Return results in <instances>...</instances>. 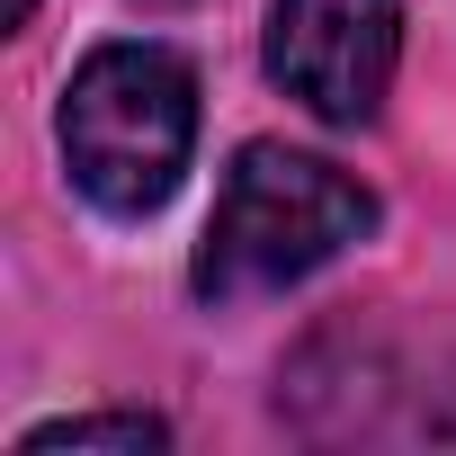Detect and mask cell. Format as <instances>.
Masks as SVG:
<instances>
[{"label":"cell","mask_w":456,"mask_h":456,"mask_svg":"<svg viewBox=\"0 0 456 456\" xmlns=\"http://www.w3.org/2000/svg\"><path fill=\"white\" fill-rule=\"evenodd\" d=\"M197 143V72L170 45H99L63 90L72 188L108 215H152L179 197Z\"/></svg>","instance_id":"7a4b0ae2"},{"label":"cell","mask_w":456,"mask_h":456,"mask_svg":"<svg viewBox=\"0 0 456 456\" xmlns=\"http://www.w3.org/2000/svg\"><path fill=\"white\" fill-rule=\"evenodd\" d=\"M403 63L394 0H278L269 10V81L305 99L322 126H367Z\"/></svg>","instance_id":"3957f363"},{"label":"cell","mask_w":456,"mask_h":456,"mask_svg":"<svg viewBox=\"0 0 456 456\" xmlns=\"http://www.w3.org/2000/svg\"><path fill=\"white\" fill-rule=\"evenodd\" d=\"M376 224V197L287 143H242L224 170L206 251H197V296L242 305V296H278L296 278H314L322 260H340L358 233Z\"/></svg>","instance_id":"6da1fadb"},{"label":"cell","mask_w":456,"mask_h":456,"mask_svg":"<svg viewBox=\"0 0 456 456\" xmlns=\"http://www.w3.org/2000/svg\"><path fill=\"white\" fill-rule=\"evenodd\" d=\"M63 447H117V456H161L170 420L152 411H72V420H37L19 438V456H63Z\"/></svg>","instance_id":"277c9868"},{"label":"cell","mask_w":456,"mask_h":456,"mask_svg":"<svg viewBox=\"0 0 456 456\" xmlns=\"http://www.w3.org/2000/svg\"><path fill=\"white\" fill-rule=\"evenodd\" d=\"M28 19H37V0H10V28H28Z\"/></svg>","instance_id":"5b68a950"}]
</instances>
